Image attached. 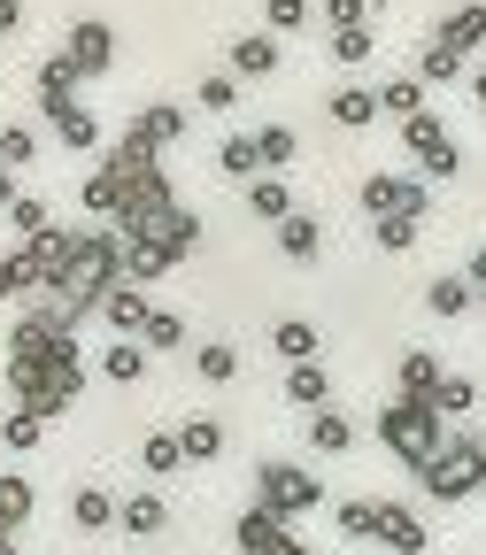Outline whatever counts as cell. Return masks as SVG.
I'll return each mask as SVG.
<instances>
[{"label": "cell", "mask_w": 486, "mask_h": 555, "mask_svg": "<svg viewBox=\"0 0 486 555\" xmlns=\"http://www.w3.org/2000/svg\"><path fill=\"white\" fill-rule=\"evenodd\" d=\"M463 278H471V294H478V301H486V247H478V255H471V262H463Z\"/></svg>", "instance_id": "816d5d0a"}, {"label": "cell", "mask_w": 486, "mask_h": 555, "mask_svg": "<svg viewBox=\"0 0 486 555\" xmlns=\"http://www.w3.org/2000/svg\"><path fill=\"white\" fill-rule=\"evenodd\" d=\"M417 78H425V86H448V78H463V54H456L440 31H425V39H417Z\"/></svg>", "instance_id": "5bb4252c"}, {"label": "cell", "mask_w": 486, "mask_h": 555, "mask_svg": "<svg viewBox=\"0 0 486 555\" xmlns=\"http://www.w3.org/2000/svg\"><path fill=\"white\" fill-rule=\"evenodd\" d=\"M379 440H386V455H394L401 470H425V463L440 455L448 425H440V409H433L425 393H394V401L379 409Z\"/></svg>", "instance_id": "7a4b0ae2"}, {"label": "cell", "mask_w": 486, "mask_h": 555, "mask_svg": "<svg viewBox=\"0 0 486 555\" xmlns=\"http://www.w3.org/2000/svg\"><path fill=\"white\" fill-rule=\"evenodd\" d=\"M16 24H24V0H0V39H9Z\"/></svg>", "instance_id": "f5cc1de1"}, {"label": "cell", "mask_w": 486, "mask_h": 555, "mask_svg": "<svg viewBox=\"0 0 486 555\" xmlns=\"http://www.w3.org/2000/svg\"><path fill=\"white\" fill-rule=\"evenodd\" d=\"M401 217H417V224L433 217V201H425V178H409V185H401Z\"/></svg>", "instance_id": "f907efd6"}, {"label": "cell", "mask_w": 486, "mask_h": 555, "mask_svg": "<svg viewBox=\"0 0 486 555\" xmlns=\"http://www.w3.org/2000/svg\"><path fill=\"white\" fill-rule=\"evenodd\" d=\"M69 525L78 532H116V502L101 494V486H78V494H69Z\"/></svg>", "instance_id": "7402d4cb"}, {"label": "cell", "mask_w": 486, "mask_h": 555, "mask_svg": "<svg viewBox=\"0 0 486 555\" xmlns=\"http://www.w3.org/2000/svg\"><path fill=\"white\" fill-rule=\"evenodd\" d=\"M309 16H317V0H263L270 31H309Z\"/></svg>", "instance_id": "f35d334b"}, {"label": "cell", "mask_w": 486, "mask_h": 555, "mask_svg": "<svg viewBox=\"0 0 486 555\" xmlns=\"http://www.w3.org/2000/svg\"><path fill=\"white\" fill-rule=\"evenodd\" d=\"M417 478H425V494H433V502H471L478 486H486V440H471V433L440 440V455L417 470Z\"/></svg>", "instance_id": "3957f363"}, {"label": "cell", "mask_w": 486, "mask_h": 555, "mask_svg": "<svg viewBox=\"0 0 486 555\" xmlns=\"http://www.w3.org/2000/svg\"><path fill=\"white\" fill-rule=\"evenodd\" d=\"M340 532L347 540H379V502H340Z\"/></svg>", "instance_id": "ee69618b"}, {"label": "cell", "mask_w": 486, "mask_h": 555, "mask_svg": "<svg viewBox=\"0 0 486 555\" xmlns=\"http://www.w3.org/2000/svg\"><path fill=\"white\" fill-rule=\"evenodd\" d=\"M379 540H386L394 555H425V547H433V525L417 517L409 502H379Z\"/></svg>", "instance_id": "52a82bcc"}, {"label": "cell", "mask_w": 486, "mask_h": 555, "mask_svg": "<svg viewBox=\"0 0 486 555\" xmlns=\"http://www.w3.org/2000/svg\"><path fill=\"white\" fill-rule=\"evenodd\" d=\"M131 124H139V131H148V139H155V147H170V139H186V108H178V101H155V108H139Z\"/></svg>", "instance_id": "f546056e"}, {"label": "cell", "mask_w": 486, "mask_h": 555, "mask_svg": "<svg viewBox=\"0 0 486 555\" xmlns=\"http://www.w3.org/2000/svg\"><path fill=\"white\" fill-rule=\"evenodd\" d=\"M62 54L78 62V78H108V69H116V24L78 16V24H69V39H62Z\"/></svg>", "instance_id": "8992f818"}, {"label": "cell", "mask_w": 486, "mask_h": 555, "mask_svg": "<svg viewBox=\"0 0 486 555\" xmlns=\"http://www.w3.org/2000/svg\"><path fill=\"white\" fill-rule=\"evenodd\" d=\"M217 448H225V425H217V416H186V425H178V455H186V463H208Z\"/></svg>", "instance_id": "83f0119b"}, {"label": "cell", "mask_w": 486, "mask_h": 555, "mask_svg": "<svg viewBox=\"0 0 486 555\" xmlns=\"http://www.w3.org/2000/svg\"><path fill=\"white\" fill-rule=\"evenodd\" d=\"M31 286H24V262L16 255H0V301H24Z\"/></svg>", "instance_id": "681fc988"}, {"label": "cell", "mask_w": 486, "mask_h": 555, "mask_svg": "<svg viewBox=\"0 0 486 555\" xmlns=\"http://www.w3.org/2000/svg\"><path fill=\"white\" fill-rule=\"evenodd\" d=\"M309 448L317 455H347V448H356V425H347L340 409H309Z\"/></svg>", "instance_id": "ffe728a7"}, {"label": "cell", "mask_w": 486, "mask_h": 555, "mask_svg": "<svg viewBox=\"0 0 486 555\" xmlns=\"http://www.w3.org/2000/svg\"><path fill=\"white\" fill-rule=\"evenodd\" d=\"M9 201H16V170H9V163H0V208H9Z\"/></svg>", "instance_id": "db71d44e"}, {"label": "cell", "mask_w": 486, "mask_h": 555, "mask_svg": "<svg viewBox=\"0 0 486 555\" xmlns=\"http://www.w3.org/2000/svg\"><path fill=\"white\" fill-rule=\"evenodd\" d=\"M386 108H379V86H340L332 93V124H347V131H363V124H379Z\"/></svg>", "instance_id": "2e32d148"}, {"label": "cell", "mask_w": 486, "mask_h": 555, "mask_svg": "<svg viewBox=\"0 0 486 555\" xmlns=\"http://www.w3.org/2000/svg\"><path fill=\"white\" fill-rule=\"evenodd\" d=\"M401 185H409V178H363V217H394V208H401Z\"/></svg>", "instance_id": "b9f144b4"}, {"label": "cell", "mask_w": 486, "mask_h": 555, "mask_svg": "<svg viewBox=\"0 0 486 555\" xmlns=\"http://www.w3.org/2000/svg\"><path fill=\"white\" fill-rule=\"evenodd\" d=\"M9 393H16V409H31V416H54L86 393V356H78V339H62L54 356H31V363H9Z\"/></svg>", "instance_id": "6da1fadb"}, {"label": "cell", "mask_w": 486, "mask_h": 555, "mask_svg": "<svg viewBox=\"0 0 486 555\" xmlns=\"http://www.w3.org/2000/svg\"><path fill=\"white\" fill-rule=\"evenodd\" d=\"M255 502L278 517H309V509H324V486L302 463H255Z\"/></svg>", "instance_id": "277c9868"}, {"label": "cell", "mask_w": 486, "mask_h": 555, "mask_svg": "<svg viewBox=\"0 0 486 555\" xmlns=\"http://www.w3.org/2000/svg\"><path fill=\"white\" fill-rule=\"evenodd\" d=\"M270 232H278V255H286V262H317V247H324L317 217H302V208H294L286 224H270Z\"/></svg>", "instance_id": "e0dca14e"}, {"label": "cell", "mask_w": 486, "mask_h": 555, "mask_svg": "<svg viewBox=\"0 0 486 555\" xmlns=\"http://www.w3.org/2000/svg\"><path fill=\"white\" fill-rule=\"evenodd\" d=\"M9 224H16L24 240H39V232L54 224V208H47V201H31V193H16V201H9Z\"/></svg>", "instance_id": "60d3db41"}, {"label": "cell", "mask_w": 486, "mask_h": 555, "mask_svg": "<svg viewBox=\"0 0 486 555\" xmlns=\"http://www.w3.org/2000/svg\"><path fill=\"white\" fill-rule=\"evenodd\" d=\"M0 163H9V170H24V163H39V139H31L24 124H0Z\"/></svg>", "instance_id": "7bdbcfd3"}, {"label": "cell", "mask_w": 486, "mask_h": 555, "mask_svg": "<svg viewBox=\"0 0 486 555\" xmlns=\"http://www.w3.org/2000/svg\"><path fill=\"white\" fill-rule=\"evenodd\" d=\"M217 170H225L232 185L263 178V147H255V131H232V139H225V147H217Z\"/></svg>", "instance_id": "ac0fdd59"}, {"label": "cell", "mask_w": 486, "mask_h": 555, "mask_svg": "<svg viewBox=\"0 0 486 555\" xmlns=\"http://www.w3.org/2000/svg\"><path fill=\"white\" fill-rule=\"evenodd\" d=\"M401 147H409L417 163H425V155H440V147H456V139H448V124H440L433 108H417V116L401 124Z\"/></svg>", "instance_id": "44dd1931"}, {"label": "cell", "mask_w": 486, "mask_h": 555, "mask_svg": "<svg viewBox=\"0 0 486 555\" xmlns=\"http://www.w3.org/2000/svg\"><path fill=\"white\" fill-rule=\"evenodd\" d=\"M371 240H379L386 255H409V247H417V217H401V208H394V217H371Z\"/></svg>", "instance_id": "74e56055"}, {"label": "cell", "mask_w": 486, "mask_h": 555, "mask_svg": "<svg viewBox=\"0 0 486 555\" xmlns=\"http://www.w3.org/2000/svg\"><path fill=\"white\" fill-rule=\"evenodd\" d=\"M101 378L108 386H139V378H148V347H139V339H108L101 347Z\"/></svg>", "instance_id": "9a60e30c"}, {"label": "cell", "mask_w": 486, "mask_h": 555, "mask_svg": "<svg viewBox=\"0 0 486 555\" xmlns=\"http://www.w3.org/2000/svg\"><path fill=\"white\" fill-rule=\"evenodd\" d=\"M69 255H78V232H54V224H47L39 240H24V247H16L24 286H31V294H54L62 278H69Z\"/></svg>", "instance_id": "5b68a950"}, {"label": "cell", "mask_w": 486, "mask_h": 555, "mask_svg": "<svg viewBox=\"0 0 486 555\" xmlns=\"http://www.w3.org/2000/svg\"><path fill=\"white\" fill-rule=\"evenodd\" d=\"M155 309H148V286H131V278H124V286H108V301H101V324L116 332V339H139V324H148Z\"/></svg>", "instance_id": "9c48e42d"}, {"label": "cell", "mask_w": 486, "mask_h": 555, "mask_svg": "<svg viewBox=\"0 0 486 555\" xmlns=\"http://www.w3.org/2000/svg\"><path fill=\"white\" fill-rule=\"evenodd\" d=\"M478 294H471V278H433V286H425V309L433 317H463Z\"/></svg>", "instance_id": "e575fe53"}, {"label": "cell", "mask_w": 486, "mask_h": 555, "mask_svg": "<svg viewBox=\"0 0 486 555\" xmlns=\"http://www.w3.org/2000/svg\"><path fill=\"white\" fill-rule=\"evenodd\" d=\"M170 270H178V255L163 240H124V278L131 286H155V278H170Z\"/></svg>", "instance_id": "8fae6325"}, {"label": "cell", "mask_w": 486, "mask_h": 555, "mask_svg": "<svg viewBox=\"0 0 486 555\" xmlns=\"http://www.w3.org/2000/svg\"><path fill=\"white\" fill-rule=\"evenodd\" d=\"M332 62L363 69V62H371V24H363V31H332Z\"/></svg>", "instance_id": "7dc6e473"}, {"label": "cell", "mask_w": 486, "mask_h": 555, "mask_svg": "<svg viewBox=\"0 0 486 555\" xmlns=\"http://www.w3.org/2000/svg\"><path fill=\"white\" fill-rule=\"evenodd\" d=\"M186 455H178V433H148V448H139V470L148 478H170Z\"/></svg>", "instance_id": "8d00e7d4"}, {"label": "cell", "mask_w": 486, "mask_h": 555, "mask_svg": "<svg viewBox=\"0 0 486 555\" xmlns=\"http://www.w3.org/2000/svg\"><path fill=\"white\" fill-rule=\"evenodd\" d=\"M0 555H16V532H0Z\"/></svg>", "instance_id": "9f6ffc18"}, {"label": "cell", "mask_w": 486, "mask_h": 555, "mask_svg": "<svg viewBox=\"0 0 486 555\" xmlns=\"http://www.w3.org/2000/svg\"><path fill=\"white\" fill-rule=\"evenodd\" d=\"M317 16H324L332 31H363V24H371V9H363V0H324Z\"/></svg>", "instance_id": "c3c4849f"}, {"label": "cell", "mask_w": 486, "mask_h": 555, "mask_svg": "<svg viewBox=\"0 0 486 555\" xmlns=\"http://www.w3.org/2000/svg\"><path fill=\"white\" fill-rule=\"evenodd\" d=\"M286 401L294 409H332V378L317 363H286Z\"/></svg>", "instance_id": "603a6c76"}, {"label": "cell", "mask_w": 486, "mask_h": 555, "mask_svg": "<svg viewBox=\"0 0 486 555\" xmlns=\"http://www.w3.org/2000/svg\"><path fill=\"white\" fill-rule=\"evenodd\" d=\"M178 339H186V317H170V309H155L139 324V347H148V356H178Z\"/></svg>", "instance_id": "d6a6232c"}, {"label": "cell", "mask_w": 486, "mask_h": 555, "mask_svg": "<svg viewBox=\"0 0 486 555\" xmlns=\"http://www.w3.org/2000/svg\"><path fill=\"white\" fill-rule=\"evenodd\" d=\"M255 147H263V170H286V163H302V139H294L286 124H263V131H255Z\"/></svg>", "instance_id": "836d02e7"}, {"label": "cell", "mask_w": 486, "mask_h": 555, "mask_svg": "<svg viewBox=\"0 0 486 555\" xmlns=\"http://www.w3.org/2000/svg\"><path fill=\"white\" fill-rule=\"evenodd\" d=\"M54 147H69V155H93V147H101V124H93V108H62V116H54Z\"/></svg>", "instance_id": "d4e9b609"}, {"label": "cell", "mask_w": 486, "mask_h": 555, "mask_svg": "<svg viewBox=\"0 0 486 555\" xmlns=\"http://www.w3.org/2000/svg\"><path fill=\"white\" fill-rule=\"evenodd\" d=\"M193 101L225 116V108H240V78H232V69H217V78H201V86H193Z\"/></svg>", "instance_id": "ab89813d"}, {"label": "cell", "mask_w": 486, "mask_h": 555, "mask_svg": "<svg viewBox=\"0 0 486 555\" xmlns=\"http://www.w3.org/2000/svg\"><path fill=\"white\" fill-rule=\"evenodd\" d=\"M31 502H39V494H31V478H16V470L0 478V532H16V525L31 517Z\"/></svg>", "instance_id": "d590c367"}, {"label": "cell", "mask_w": 486, "mask_h": 555, "mask_svg": "<svg viewBox=\"0 0 486 555\" xmlns=\"http://www.w3.org/2000/svg\"><path fill=\"white\" fill-rule=\"evenodd\" d=\"M247 208H255L263 224H286V217H294V193H286V185H278V178L263 170V178H247Z\"/></svg>", "instance_id": "484cf974"}, {"label": "cell", "mask_w": 486, "mask_h": 555, "mask_svg": "<svg viewBox=\"0 0 486 555\" xmlns=\"http://www.w3.org/2000/svg\"><path fill=\"white\" fill-rule=\"evenodd\" d=\"M116 525H124L131 540H155V532L170 525V509H163V494H131V502L116 509Z\"/></svg>", "instance_id": "cb8c5ba5"}, {"label": "cell", "mask_w": 486, "mask_h": 555, "mask_svg": "<svg viewBox=\"0 0 486 555\" xmlns=\"http://www.w3.org/2000/svg\"><path fill=\"white\" fill-rule=\"evenodd\" d=\"M163 247H170L178 262H186V255L201 247V217H193V208H178V217H170V232H163Z\"/></svg>", "instance_id": "f6af8a7d"}, {"label": "cell", "mask_w": 486, "mask_h": 555, "mask_svg": "<svg viewBox=\"0 0 486 555\" xmlns=\"http://www.w3.org/2000/svg\"><path fill=\"white\" fill-rule=\"evenodd\" d=\"M47 440V416H31V409H9L0 416V448H16V455H31Z\"/></svg>", "instance_id": "1f68e13d"}, {"label": "cell", "mask_w": 486, "mask_h": 555, "mask_svg": "<svg viewBox=\"0 0 486 555\" xmlns=\"http://www.w3.org/2000/svg\"><path fill=\"white\" fill-rule=\"evenodd\" d=\"M433 409H440V416H463V409H478V386H471V378H440Z\"/></svg>", "instance_id": "bcb514c9"}, {"label": "cell", "mask_w": 486, "mask_h": 555, "mask_svg": "<svg viewBox=\"0 0 486 555\" xmlns=\"http://www.w3.org/2000/svg\"><path fill=\"white\" fill-rule=\"evenodd\" d=\"M124 201H131V178L101 163V170L86 178V217H108V224H116V217H124Z\"/></svg>", "instance_id": "7c38bea8"}, {"label": "cell", "mask_w": 486, "mask_h": 555, "mask_svg": "<svg viewBox=\"0 0 486 555\" xmlns=\"http://www.w3.org/2000/svg\"><path fill=\"white\" fill-rule=\"evenodd\" d=\"M440 39H448L463 62H471V54H486V0H463V9L440 24Z\"/></svg>", "instance_id": "4fadbf2b"}, {"label": "cell", "mask_w": 486, "mask_h": 555, "mask_svg": "<svg viewBox=\"0 0 486 555\" xmlns=\"http://www.w3.org/2000/svg\"><path fill=\"white\" fill-rule=\"evenodd\" d=\"M78 86H86L78 62H69V54H47V62H39V116L54 124L62 108H78Z\"/></svg>", "instance_id": "ba28073f"}, {"label": "cell", "mask_w": 486, "mask_h": 555, "mask_svg": "<svg viewBox=\"0 0 486 555\" xmlns=\"http://www.w3.org/2000/svg\"><path fill=\"white\" fill-rule=\"evenodd\" d=\"M278 69V31H232V78H270Z\"/></svg>", "instance_id": "30bf717a"}, {"label": "cell", "mask_w": 486, "mask_h": 555, "mask_svg": "<svg viewBox=\"0 0 486 555\" xmlns=\"http://www.w3.org/2000/svg\"><path fill=\"white\" fill-rule=\"evenodd\" d=\"M270 347H278L286 363H317V324H309V317H278Z\"/></svg>", "instance_id": "4316f807"}, {"label": "cell", "mask_w": 486, "mask_h": 555, "mask_svg": "<svg viewBox=\"0 0 486 555\" xmlns=\"http://www.w3.org/2000/svg\"><path fill=\"white\" fill-rule=\"evenodd\" d=\"M471 93H478V108H486V62H478V69H471Z\"/></svg>", "instance_id": "11a10c76"}, {"label": "cell", "mask_w": 486, "mask_h": 555, "mask_svg": "<svg viewBox=\"0 0 486 555\" xmlns=\"http://www.w3.org/2000/svg\"><path fill=\"white\" fill-rule=\"evenodd\" d=\"M394 378H401V393H425V401H433L448 371H440V356H433V347H409V356H401V371H394Z\"/></svg>", "instance_id": "d6986e66"}, {"label": "cell", "mask_w": 486, "mask_h": 555, "mask_svg": "<svg viewBox=\"0 0 486 555\" xmlns=\"http://www.w3.org/2000/svg\"><path fill=\"white\" fill-rule=\"evenodd\" d=\"M379 108L409 124L417 108H425V78H417V69H409V78H386V86H379Z\"/></svg>", "instance_id": "f1b7e54d"}, {"label": "cell", "mask_w": 486, "mask_h": 555, "mask_svg": "<svg viewBox=\"0 0 486 555\" xmlns=\"http://www.w3.org/2000/svg\"><path fill=\"white\" fill-rule=\"evenodd\" d=\"M193 371H201L208 386H232V378H240V347H225V339H201V356H193Z\"/></svg>", "instance_id": "4dcf8cb0"}]
</instances>
